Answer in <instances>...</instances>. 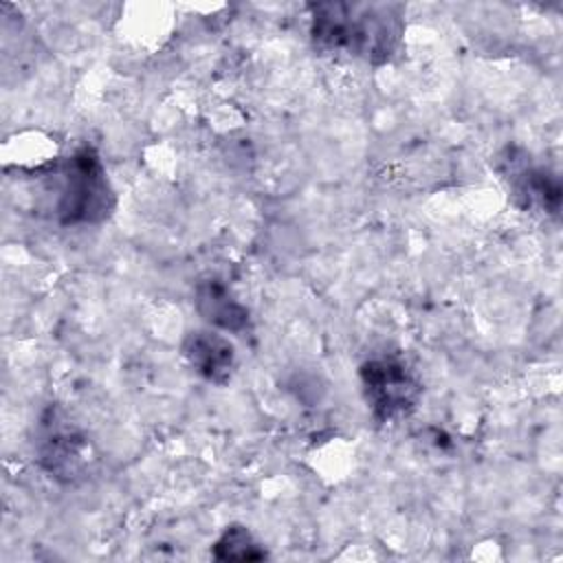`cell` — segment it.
Here are the masks:
<instances>
[{"mask_svg":"<svg viewBox=\"0 0 563 563\" xmlns=\"http://www.w3.org/2000/svg\"><path fill=\"white\" fill-rule=\"evenodd\" d=\"M35 453L40 466L62 484L81 482L95 464L88 438L57 407H48L40 420Z\"/></svg>","mask_w":563,"mask_h":563,"instance_id":"277c9868","label":"cell"},{"mask_svg":"<svg viewBox=\"0 0 563 563\" xmlns=\"http://www.w3.org/2000/svg\"><path fill=\"white\" fill-rule=\"evenodd\" d=\"M213 559L218 561H262L266 559V550L253 537L246 526L231 523L213 543Z\"/></svg>","mask_w":563,"mask_h":563,"instance_id":"ba28073f","label":"cell"},{"mask_svg":"<svg viewBox=\"0 0 563 563\" xmlns=\"http://www.w3.org/2000/svg\"><path fill=\"white\" fill-rule=\"evenodd\" d=\"M512 194L526 209L556 213L561 205V183L541 167H526L512 174Z\"/></svg>","mask_w":563,"mask_h":563,"instance_id":"52a82bcc","label":"cell"},{"mask_svg":"<svg viewBox=\"0 0 563 563\" xmlns=\"http://www.w3.org/2000/svg\"><path fill=\"white\" fill-rule=\"evenodd\" d=\"M308 11L319 48L345 51L369 64L389 62L405 33L400 4L314 2Z\"/></svg>","mask_w":563,"mask_h":563,"instance_id":"6da1fadb","label":"cell"},{"mask_svg":"<svg viewBox=\"0 0 563 563\" xmlns=\"http://www.w3.org/2000/svg\"><path fill=\"white\" fill-rule=\"evenodd\" d=\"M194 306L198 314L209 323L227 332H244L251 328V317L244 303L235 299L231 288L216 279H202L194 288Z\"/></svg>","mask_w":563,"mask_h":563,"instance_id":"8992f818","label":"cell"},{"mask_svg":"<svg viewBox=\"0 0 563 563\" xmlns=\"http://www.w3.org/2000/svg\"><path fill=\"white\" fill-rule=\"evenodd\" d=\"M59 174L64 183L55 213L64 227L99 224L112 213L114 191L95 147H77L68 158H64Z\"/></svg>","mask_w":563,"mask_h":563,"instance_id":"7a4b0ae2","label":"cell"},{"mask_svg":"<svg viewBox=\"0 0 563 563\" xmlns=\"http://www.w3.org/2000/svg\"><path fill=\"white\" fill-rule=\"evenodd\" d=\"M183 356L189 367L213 385L229 383L235 369V347L213 330H191L183 339Z\"/></svg>","mask_w":563,"mask_h":563,"instance_id":"5b68a950","label":"cell"},{"mask_svg":"<svg viewBox=\"0 0 563 563\" xmlns=\"http://www.w3.org/2000/svg\"><path fill=\"white\" fill-rule=\"evenodd\" d=\"M363 398L376 422H391L411 413L420 400L422 383L407 361L376 356L361 365Z\"/></svg>","mask_w":563,"mask_h":563,"instance_id":"3957f363","label":"cell"}]
</instances>
